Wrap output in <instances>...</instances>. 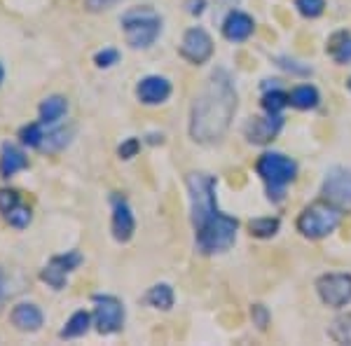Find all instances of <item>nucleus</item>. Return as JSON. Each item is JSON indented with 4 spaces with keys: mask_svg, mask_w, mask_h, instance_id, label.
Masks as SVG:
<instances>
[{
    "mask_svg": "<svg viewBox=\"0 0 351 346\" xmlns=\"http://www.w3.org/2000/svg\"><path fill=\"white\" fill-rule=\"evenodd\" d=\"M239 108L234 80L225 68H216L195 96L190 108V138L199 145H216L228 136Z\"/></svg>",
    "mask_w": 351,
    "mask_h": 346,
    "instance_id": "f257e3e1",
    "label": "nucleus"
},
{
    "mask_svg": "<svg viewBox=\"0 0 351 346\" xmlns=\"http://www.w3.org/2000/svg\"><path fill=\"white\" fill-rule=\"evenodd\" d=\"M124 40L132 49H148L162 36V16L150 5H138L122 14L120 19Z\"/></svg>",
    "mask_w": 351,
    "mask_h": 346,
    "instance_id": "f03ea898",
    "label": "nucleus"
},
{
    "mask_svg": "<svg viewBox=\"0 0 351 346\" xmlns=\"http://www.w3.org/2000/svg\"><path fill=\"white\" fill-rule=\"evenodd\" d=\"M256 171L263 178V183L267 185L269 201L281 203L286 197V187L298 178V164L281 152H265L258 157Z\"/></svg>",
    "mask_w": 351,
    "mask_h": 346,
    "instance_id": "7ed1b4c3",
    "label": "nucleus"
},
{
    "mask_svg": "<svg viewBox=\"0 0 351 346\" xmlns=\"http://www.w3.org/2000/svg\"><path fill=\"white\" fill-rule=\"evenodd\" d=\"M339 223H342V206H337V203L328 199H321L309 203V206H304L300 211L295 227L304 239L319 241L330 236L339 227Z\"/></svg>",
    "mask_w": 351,
    "mask_h": 346,
    "instance_id": "20e7f679",
    "label": "nucleus"
},
{
    "mask_svg": "<svg viewBox=\"0 0 351 346\" xmlns=\"http://www.w3.org/2000/svg\"><path fill=\"white\" fill-rule=\"evenodd\" d=\"M190 197V220L192 227L199 230L204 223L218 213V199H216V178L204 171H192L185 175Z\"/></svg>",
    "mask_w": 351,
    "mask_h": 346,
    "instance_id": "39448f33",
    "label": "nucleus"
},
{
    "mask_svg": "<svg viewBox=\"0 0 351 346\" xmlns=\"http://www.w3.org/2000/svg\"><path fill=\"white\" fill-rule=\"evenodd\" d=\"M237 232H239V220L218 211L208 223L195 230V246L202 255L225 253L234 246Z\"/></svg>",
    "mask_w": 351,
    "mask_h": 346,
    "instance_id": "423d86ee",
    "label": "nucleus"
},
{
    "mask_svg": "<svg viewBox=\"0 0 351 346\" xmlns=\"http://www.w3.org/2000/svg\"><path fill=\"white\" fill-rule=\"evenodd\" d=\"M92 304H94V325L96 332L108 337V334L120 332L124 328V319H127V311H124V304L120 297L108 293H96L92 295Z\"/></svg>",
    "mask_w": 351,
    "mask_h": 346,
    "instance_id": "0eeeda50",
    "label": "nucleus"
},
{
    "mask_svg": "<svg viewBox=\"0 0 351 346\" xmlns=\"http://www.w3.org/2000/svg\"><path fill=\"white\" fill-rule=\"evenodd\" d=\"M84 262L80 251H68L61 255H52L47 260V264L40 269V281L52 291H64L68 286V276Z\"/></svg>",
    "mask_w": 351,
    "mask_h": 346,
    "instance_id": "6e6552de",
    "label": "nucleus"
},
{
    "mask_svg": "<svg viewBox=\"0 0 351 346\" xmlns=\"http://www.w3.org/2000/svg\"><path fill=\"white\" fill-rule=\"evenodd\" d=\"M316 293L321 302L330 309H342L351 304V274L337 271V274H324L316 279Z\"/></svg>",
    "mask_w": 351,
    "mask_h": 346,
    "instance_id": "1a4fd4ad",
    "label": "nucleus"
},
{
    "mask_svg": "<svg viewBox=\"0 0 351 346\" xmlns=\"http://www.w3.org/2000/svg\"><path fill=\"white\" fill-rule=\"evenodd\" d=\"M110 232L112 239L117 243H129L136 234V215L129 206L127 197L120 192H112L110 195Z\"/></svg>",
    "mask_w": 351,
    "mask_h": 346,
    "instance_id": "9d476101",
    "label": "nucleus"
},
{
    "mask_svg": "<svg viewBox=\"0 0 351 346\" xmlns=\"http://www.w3.org/2000/svg\"><path fill=\"white\" fill-rule=\"evenodd\" d=\"M178 54L192 66H204L213 56V40L202 26H192L180 40Z\"/></svg>",
    "mask_w": 351,
    "mask_h": 346,
    "instance_id": "9b49d317",
    "label": "nucleus"
},
{
    "mask_svg": "<svg viewBox=\"0 0 351 346\" xmlns=\"http://www.w3.org/2000/svg\"><path fill=\"white\" fill-rule=\"evenodd\" d=\"M321 192H324V199L337 203V206H342V208L351 206V171L349 169L332 166L330 171L326 173Z\"/></svg>",
    "mask_w": 351,
    "mask_h": 346,
    "instance_id": "f8f14e48",
    "label": "nucleus"
},
{
    "mask_svg": "<svg viewBox=\"0 0 351 346\" xmlns=\"http://www.w3.org/2000/svg\"><path fill=\"white\" fill-rule=\"evenodd\" d=\"M284 129V117L281 115H269L265 112V117H251L243 127V136H246L248 143L253 145H267Z\"/></svg>",
    "mask_w": 351,
    "mask_h": 346,
    "instance_id": "ddd939ff",
    "label": "nucleus"
},
{
    "mask_svg": "<svg viewBox=\"0 0 351 346\" xmlns=\"http://www.w3.org/2000/svg\"><path fill=\"white\" fill-rule=\"evenodd\" d=\"M173 84L164 75H145L136 84V99L143 106H162L171 99Z\"/></svg>",
    "mask_w": 351,
    "mask_h": 346,
    "instance_id": "4468645a",
    "label": "nucleus"
},
{
    "mask_svg": "<svg viewBox=\"0 0 351 346\" xmlns=\"http://www.w3.org/2000/svg\"><path fill=\"white\" fill-rule=\"evenodd\" d=\"M10 323L19 332H38L45 325V314L40 306L33 302H16L10 309Z\"/></svg>",
    "mask_w": 351,
    "mask_h": 346,
    "instance_id": "2eb2a0df",
    "label": "nucleus"
},
{
    "mask_svg": "<svg viewBox=\"0 0 351 346\" xmlns=\"http://www.w3.org/2000/svg\"><path fill=\"white\" fill-rule=\"evenodd\" d=\"M28 166H31V162H28V157L24 152V145L10 143V140H5V143L0 145V178L10 180V178H14L16 173L26 171Z\"/></svg>",
    "mask_w": 351,
    "mask_h": 346,
    "instance_id": "dca6fc26",
    "label": "nucleus"
},
{
    "mask_svg": "<svg viewBox=\"0 0 351 346\" xmlns=\"http://www.w3.org/2000/svg\"><path fill=\"white\" fill-rule=\"evenodd\" d=\"M256 31V21L251 14L241 12V10H230L228 16L223 19V36L230 42H243L253 36Z\"/></svg>",
    "mask_w": 351,
    "mask_h": 346,
    "instance_id": "f3484780",
    "label": "nucleus"
},
{
    "mask_svg": "<svg viewBox=\"0 0 351 346\" xmlns=\"http://www.w3.org/2000/svg\"><path fill=\"white\" fill-rule=\"evenodd\" d=\"M66 115H68V99L61 94L47 96V99H43L40 106H38V120L47 129L61 124V120H64Z\"/></svg>",
    "mask_w": 351,
    "mask_h": 346,
    "instance_id": "a211bd4d",
    "label": "nucleus"
},
{
    "mask_svg": "<svg viewBox=\"0 0 351 346\" xmlns=\"http://www.w3.org/2000/svg\"><path fill=\"white\" fill-rule=\"evenodd\" d=\"M73 136H75V127H73V124H68V127H61V124L49 127L47 132H45V138L40 143V152H49V155H54V152L66 150V147L71 145Z\"/></svg>",
    "mask_w": 351,
    "mask_h": 346,
    "instance_id": "6ab92c4d",
    "label": "nucleus"
},
{
    "mask_svg": "<svg viewBox=\"0 0 351 346\" xmlns=\"http://www.w3.org/2000/svg\"><path fill=\"white\" fill-rule=\"evenodd\" d=\"M94 325V316L84 309H77L71 314V319L64 323V328L59 330V339H80L89 332V328Z\"/></svg>",
    "mask_w": 351,
    "mask_h": 346,
    "instance_id": "aec40b11",
    "label": "nucleus"
},
{
    "mask_svg": "<svg viewBox=\"0 0 351 346\" xmlns=\"http://www.w3.org/2000/svg\"><path fill=\"white\" fill-rule=\"evenodd\" d=\"M143 302L152 306V309L169 311V309H173V304H176V293L169 283H155V286L143 295Z\"/></svg>",
    "mask_w": 351,
    "mask_h": 346,
    "instance_id": "412c9836",
    "label": "nucleus"
},
{
    "mask_svg": "<svg viewBox=\"0 0 351 346\" xmlns=\"http://www.w3.org/2000/svg\"><path fill=\"white\" fill-rule=\"evenodd\" d=\"M321 103V94L314 84H300L291 92V106L298 110H314Z\"/></svg>",
    "mask_w": 351,
    "mask_h": 346,
    "instance_id": "4be33fe9",
    "label": "nucleus"
},
{
    "mask_svg": "<svg viewBox=\"0 0 351 346\" xmlns=\"http://www.w3.org/2000/svg\"><path fill=\"white\" fill-rule=\"evenodd\" d=\"M328 54L335 64H349L351 61V33L339 31L328 40Z\"/></svg>",
    "mask_w": 351,
    "mask_h": 346,
    "instance_id": "5701e85b",
    "label": "nucleus"
},
{
    "mask_svg": "<svg viewBox=\"0 0 351 346\" xmlns=\"http://www.w3.org/2000/svg\"><path fill=\"white\" fill-rule=\"evenodd\" d=\"M45 132H47V127L38 120V122H28L24 127L16 132V138H19V143L24 147H33V150H40V143L45 138Z\"/></svg>",
    "mask_w": 351,
    "mask_h": 346,
    "instance_id": "b1692460",
    "label": "nucleus"
},
{
    "mask_svg": "<svg viewBox=\"0 0 351 346\" xmlns=\"http://www.w3.org/2000/svg\"><path fill=\"white\" fill-rule=\"evenodd\" d=\"M260 106H263V110L269 112V115H281V112L291 106V94L281 92V89H265Z\"/></svg>",
    "mask_w": 351,
    "mask_h": 346,
    "instance_id": "393cba45",
    "label": "nucleus"
},
{
    "mask_svg": "<svg viewBox=\"0 0 351 346\" xmlns=\"http://www.w3.org/2000/svg\"><path fill=\"white\" fill-rule=\"evenodd\" d=\"M281 230V220L279 218H256L248 223V232H251V236H256V239H271V236H276V232Z\"/></svg>",
    "mask_w": 351,
    "mask_h": 346,
    "instance_id": "a878e982",
    "label": "nucleus"
},
{
    "mask_svg": "<svg viewBox=\"0 0 351 346\" xmlns=\"http://www.w3.org/2000/svg\"><path fill=\"white\" fill-rule=\"evenodd\" d=\"M328 337L335 344H351V314L337 316V319L328 325Z\"/></svg>",
    "mask_w": 351,
    "mask_h": 346,
    "instance_id": "bb28decb",
    "label": "nucleus"
},
{
    "mask_svg": "<svg viewBox=\"0 0 351 346\" xmlns=\"http://www.w3.org/2000/svg\"><path fill=\"white\" fill-rule=\"evenodd\" d=\"M3 220L10 227H14V230H26V227L31 225V220H33V211H31V206H28V203L21 201L19 206H14Z\"/></svg>",
    "mask_w": 351,
    "mask_h": 346,
    "instance_id": "cd10ccee",
    "label": "nucleus"
},
{
    "mask_svg": "<svg viewBox=\"0 0 351 346\" xmlns=\"http://www.w3.org/2000/svg\"><path fill=\"white\" fill-rule=\"evenodd\" d=\"M295 8L307 19H316L326 12V0H295Z\"/></svg>",
    "mask_w": 351,
    "mask_h": 346,
    "instance_id": "c85d7f7f",
    "label": "nucleus"
},
{
    "mask_svg": "<svg viewBox=\"0 0 351 346\" xmlns=\"http://www.w3.org/2000/svg\"><path fill=\"white\" fill-rule=\"evenodd\" d=\"M21 201L24 199H21V195L16 190H12V187H0V215H3V218L12 211L14 206H19Z\"/></svg>",
    "mask_w": 351,
    "mask_h": 346,
    "instance_id": "c756f323",
    "label": "nucleus"
},
{
    "mask_svg": "<svg viewBox=\"0 0 351 346\" xmlns=\"http://www.w3.org/2000/svg\"><path fill=\"white\" fill-rule=\"evenodd\" d=\"M115 64H120V52L115 47H104L94 54V66L96 68H112Z\"/></svg>",
    "mask_w": 351,
    "mask_h": 346,
    "instance_id": "7c9ffc66",
    "label": "nucleus"
},
{
    "mask_svg": "<svg viewBox=\"0 0 351 346\" xmlns=\"http://www.w3.org/2000/svg\"><path fill=\"white\" fill-rule=\"evenodd\" d=\"M141 152V138H136V136H129V138H124L120 147H117V157L124 162L134 160L136 155Z\"/></svg>",
    "mask_w": 351,
    "mask_h": 346,
    "instance_id": "2f4dec72",
    "label": "nucleus"
},
{
    "mask_svg": "<svg viewBox=\"0 0 351 346\" xmlns=\"http://www.w3.org/2000/svg\"><path fill=\"white\" fill-rule=\"evenodd\" d=\"M251 321H253V325H256L258 330H267V325L271 321L269 309L265 304H253L251 306Z\"/></svg>",
    "mask_w": 351,
    "mask_h": 346,
    "instance_id": "473e14b6",
    "label": "nucleus"
},
{
    "mask_svg": "<svg viewBox=\"0 0 351 346\" xmlns=\"http://www.w3.org/2000/svg\"><path fill=\"white\" fill-rule=\"evenodd\" d=\"M276 64H279L288 73H295V75H311V68L309 66H302L300 61L288 59V56H279V59H276Z\"/></svg>",
    "mask_w": 351,
    "mask_h": 346,
    "instance_id": "72a5a7b5",
    "label": "nucleus"
},
{
    "mask_svg": "<svg viewBox=\"0 0 351 346\" xmlns=\"http://www.w3.org/2000/svg\"><path fill=\"white\" fill-rule=\"evenodd\" d=\"M122 0H84V10L87 12H106V10L115 8Z\"/></svg>",
    "mask_w": 351,
    "mask_h": 346,
    "instance_id": "f704fd0d",
    "label": "nucleus"
},
{
    "mask_svg": "<svg viewBox=\"0 0 351 346\" xmlns=\"http://www.w3.org/2000/svg\"><path fill=\"white\" fill-rule=\"evenodd\" d=\"M185 10H188V14L192 16H199L204 14V10H206V0H185Z\"/></svg>",
    "mask_w": 351,
    "mask_h": 346,
    "instance_id": "c9c22d12",
    "label": "nucleus"
},
{
    "mask_svg": "<svg viewBox=\"0 0 351 346\" xmlns=\"http://www.w3.org/2000/svg\"><path fill=\"white\" fill-rule=\"evenodd\" d=\"M145 140H148L150 145H162L164 143V136L162 134H148V138H145Z\"/></svg>",
    "mask_w": 351,
    "mask_h": 346,
    "instance_id": "e433bc0d",
    "label": "nucleus"
},
{
    "mask_svg": "<svg viewBox=\"0 0 351 346\" xmlns=\"http://www.w3.org/2000/svg\"><path fill=\"white\" fill-rule=\"evenodd\" d=\"M216 5H220V8H225V10H234L237 5H239V0H216Z\"/></svg>",
    "mask_w": 351,
    "mask_h": 346,
    "instance_id": "4c0bfd02",
    "label": "nucleus"
},
{
    "mask_svg": "<svg viewBox=\"0 0 351 346\" xmlns=\"http://www.w3.org/2000/svg\"><path fill=\"white\" fill-rule=\"evenodd\" d=\"M5 297V274L0 271V299Z\"/></svg>",
    "mask_w": 351,
    "mask_h": 346,
    "instance_id": "58836bf2",
    "label": "nucleus"
},
{
    "mask_svg": "<svg viewBox=\"0 0 351 346\" xmlns=\"http://www.w3.org/2000/svg\"><path fill=\"white\" fill-rule=\"evenodd\" d=\"M3 80H5V68H3V64H0V84H3Z\"/></svg>",
    "mask_w": 351,
    "mask_h": 346,
    "instance_id": "ea45409f",
    "label": "nucleus"
},
{
    "mask_svg": "<svg viewBox=\"0 0 351 346\" xmlns=\"http://www.w3.org/2000/svg\"><path fill=\"white\" fill-rule=\"evenodd\" d=\"M347 87H349V92H351V77H349V82H347Z\"/></svg>",
    "mask_w": 351,
    "mask_h": 346,
    "instance_id": "a19ab883",
    "label": "nucleus"
}]
</instances>
